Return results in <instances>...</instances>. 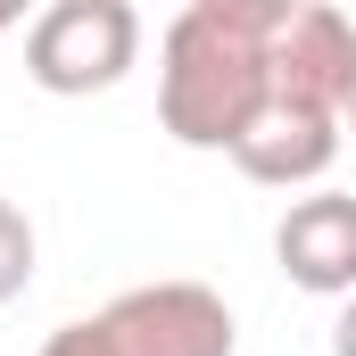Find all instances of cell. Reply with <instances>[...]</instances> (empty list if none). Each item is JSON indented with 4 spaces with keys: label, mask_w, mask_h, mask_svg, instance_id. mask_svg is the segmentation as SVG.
<instances>
[{
    "label": "cell",
    "mask_w": 356,
    "mask_h": 356,
    "mask_svg": "<svg viewBox=\"0 0 356 356\" xmlns=\"http://www.w3.org/2000/svg\"><path fill=\"white\" fill-rule=\"evenodd\" d=\"M332 356H356V298L340 307V323H332Z\"/></svg>",
    "instance_id": "ba28073f"
},
{
    "label": "cell",
    "mask_w": 356,
    "mask_h": 356,
    "mask_svg": "<svg viewBox=\"0 0 356 356\" xmlns=\"http://www.w3.org/2000/svg\"><path fill=\"white\" fill-rule=\"evenodd\" d=\"M340 133H356V83H348V99H340Z\"/></svg>",
    "instance_id": "9c48e42d"
},
{
    "label": "cell",
    "mask_w": 356,
    "mask_h": 356,
    "mask_svg": "<svg viewBox=\"0 0 356 356\" xmlns=\"http://www.w3.org/2000/svg\"><path fill=\"white\" fill-rule=\"evenodd\" d=\"M25 282H33V224H25L17 199H0V307H8Z\"/></svg>",
    "instance_id": "52a82bcc"
},
{
    "label": "cell",
    "mask_w": 356,
    "mask_h": 356,
    "mask_svg": "<svg viewBox=\"0 0 356 356\" xmlns=\"http://www.w3.org/2000/svg\"><path fill=\"white\" fill-rule=\"evenodd\" d=\"M141 58V8L133 0H50L25 25V75L50 99L116 91Z\"/></svg>",
    "instance_id": "3957f363"
},
{
    "label": "cell",
    "mask_w": 356,
    "mask_h": 356,
    "mask_svg": "<svg viewBox=\"0 0 356 356\" xmlns=\"http://www.w3.org/2000/svg\"><path fill=\"white\" fill-rule=\"evenodd\" d=\"M340 158V116L323 108H290V99H266V116L249 124V141L232 149V166L266 191H298V182H323Z\"/></svg>",
    "instance_id": "8992f818"
},
{
    "label": "cell",
    "mask_w": 356,
    "mask_h": 356,
    "mask_svg": "<svg viewBox=\"0 0 356 356\" xmlns=\"http://www.w3.org/2000/svg\"><path fill=\"white\" fill-rule=\"evenodd\" d=\"M348 83H356V17L332 0H290L273 33V99L340 116Z\"/></svg>",
    "instance_id": "277c9868"
},
{
    "label": "cell",
    "mask_w": 356,
    "mask_h": 356,
    "mask_svg": "<svg viewBox=\"0 0 356 356\" xmlns=\"http://www.w3.org/2000/svg\"><path fill=\"white\" fill-rule=\"evenodd\" d=\"M273 266L307 298H356V199L348 191L290 199V216L273 224Z\"/></svg>",
    "instance_id": "5b68a950"
},
{
    "label": "cell",
    "mask_w": 356,
    "mask_h": 356,
    "mask_svg": "<svg viewBox=\"0 0 356 356\" xmlns=\"http://www.w3.org/2000/svg\"><path fill=\"white\" fill-rule=\"evenodd\" d=\"M8 25H17V8H8V0H0V33H8Z\"/></svg>",
    "instance_id": "30bf717a"
},
{
    "label": "cell",
    "mask_w": 356,
    "mask_h": 356,
    "mask_svg": "<svg viewBox=\"0 0 356 356\" xmlns=\"http://www.w3.org/2000/svg\"><path fill=\"white\" fill-rule=\"evenodd\" d=\"M290 0H191L158 42V124L232 158L273 99V33Z\"/></svg>",
    "instance_id": "6da1fadb"
},
{
    "label": "cell",
    "mask_w": 356,
    "mask_h": 356,
    "mask_svg": "<svg viewBox=\"0 0 356 356\" xmlns=\"http://www.w3.org/2000/svg\"><path fill=\"white\" fill-rule=\"evenodd\" d=\"M241 323L207 282H141L124 298H108L99 315L58 323L42 356H232Z\"/></svg>",
    "instance_id": "7a4b0ae2"
}]
</instances>
